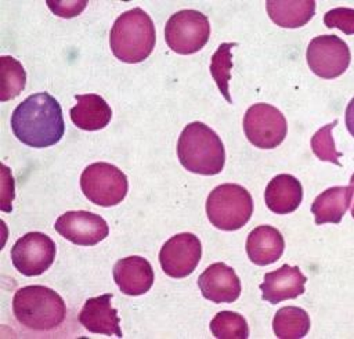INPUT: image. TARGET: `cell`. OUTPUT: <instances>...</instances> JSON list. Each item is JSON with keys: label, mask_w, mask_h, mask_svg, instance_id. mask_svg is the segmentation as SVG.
<instances>
[{"label": "cell", "mask_w": 354, "mask_h": 339, "mask_svg": "<svg viewBox=\"0 0 354 339\" xmlns=\"http://www.w3.org/2000/svg\"><path fill=\"white\" fill-rule=\"evenodd\" d=\"M1 199H0V208L3 212H11L12 210V199H14V178L10 172V169L6 165H1Z\"/></svg>", "instance_id": "cell-28"}, {"label": "cell", "mask_w": 354, "mask_h": 339, "mask_svg": "<svg viewBox=\"0 0 354 339\" xmlns=\"http://www.w3.org/2000/svg\"><path fill=\"white\" fill-rule=\"evenodd\" d=\"M26 84V72L22 64L11 55L0 57V100L8 101L22 93Z\"/></svg>", "instance_id": "cell-23"}, {"label": "cell", "mask_w": 354, "mask_h": 339, "mask_svg": "<svg viewBox=\"0 0 354 339\" xmlns=\"http://www.w3.org/2000/svg\"><path fill=\"white\" fill-rule=\"evenodd\" d=\"M201 256L199 238L192 232H181L163 244L159 252V263L169 277L184 278L196 268Z\"/></svg>", "instance_id": "cell-11"}, {"label": "cell", "mask_w": 354, "mask_h": 339, "mask_svg": "<svg viewBox=\"0 0 354 339\" xmlns=\"http://www.w3.org/2000/svg\"><path fill=\"white\" fill-rule=\"evenodd\" d=\"M243 131L254 147L272 149L285 140L288 123L277 107L259 102L248 108L243 116Z\"/></svg>", "instance_id": "cell-8"}, {"label": "cell", "mask_w": 354, "mask_h": 339, "mask_svg": "<svg viewBox=\"0 0 354 339\" xmlns=\"http://www.w3.org/2000/svg\"><path fill=\"white\" fill-rule=\"evenodd\" d=\"M272 329L279 339H300L310 329V317L306 310L296 306L279 309L272 320Z\"/></svg>", "instance_id": "cell-22"}, {"label": "cell", "mask_w": 354, "mask_h": 339, "mask_svg": "<svg viewBox=\"0 0 354 339\" xmlns=\"http://www.w3.org/2000/svg\"><path fill=\"white\" fill-rule=\"evenodd\" d=\"M326 28H337L346 35H354V10L347 7H337L329 10L324 15Z\"/></svg>", "instance_id": "cell-27"}, {"label": "cell", "mask_w": 354, "mask_h": 339, "mask_svg": "<svg viewBox=\"0 0 354 339\" xmlns=\"http://www.w3.org/2000/svg\"><path fill=\"white\" fill-rule=\"evenodd\" d=\"M353 198V188L348 187H332L321 192L311 205L315 224L340 223L347 212Z\"/></svg>", "instance_id": "cell-20"}, {"label": "cell", "mask_w": 354, "mask_h": 339, "mask_svg": "<svg viewBox=\"0 0 354 339\" xmlns=\"http://www.w3.org/2000/svg\"><path fill=\"white\" fill-rule=\"evenodd\" d=\"M155 25L140 7L120 14L109 33V46L113 55L127 64L147 59L155 47Z\"/></svg>", "instance_id": "cell-3"}, {"label": "cell", "mask_w": 354, "mask_h": 339, "mask_svg": "<svg viewBox=\"0 0 354 339\" xmlns=\"http://www.w3.org/2000/svg\"><path fill=\"white\" fill-rule=\"evenodd\" d=\"M113 280L124 295L140 296L148 292L153 284L151 263L141 256H127L113 266Z\"/></svg>", "instance_id": "cell-16"}, {"label": "cell", "mask_w": 354, "mask_h": 339, "mask_svg": "<svg viewBox=\"0 0 354 339\" xmlns=\"http://www.w3.org/2000/svg\"><path fill=\"white\" fill-rule=\"evenodd\" d=\"M350 185H351V188H353V194H354V173L351 174V177H350ZM351 216L354 217V202H353V206H351Z\"/></svg>", "instance_id": "cell-31"}, {"label": "cell", "mask_w": 354, "mask_h": 339, "mask_svg": "<svg viewBox=\"0 0 354 339\" xmlns=\"http://www.w3.org/2000/svg\"><path fill=\"white\" fill-rule=\"evenodd\" d=\"M253 213V199L239 184L217 185L206 199L209 221L218 230L235 231L243 227Z\"/></svg>", "instance_id": "cell-5"}, {"label": "cell", "mask_w": 354, "mask_h": 339, "mask_svg": "<svg viewBox=\"0 0 354 339\" xmlns=\"http://www.w3.org/2000/svg\"><path fill=\"white\" fill-rule=\"evenodd\" d=\"M236 43H223L217 47L214 54L212 55L210 61V73L214 79L220 93L224 95V98L231 104V95H230V77H231V68H232V54L231 50L235 47Z\"/></svg>", "instance_id": "cell-25"}, {"label": "cell", "mask_w": 354, "mask_h": 339, "mask_svg": "<svg viewBox=\"0 0 354 339\" xmlns=\"http://www.w3.org/2000/svg\"><path fill=\"white\" fill-rule=\"evenodd\" d=\"M264 199L267 208L277 214L295 212L303 199V187L292 174L275 176L266 188Z\"/></svg>", "instance_id": "cell-19"}, {"label": "cell", "mask_w": 354, "mask_h": 339, "mask_svg": "<svg viewBox=\"0 0 354 339\" xmlns=\"http://www.w3.org/2000/svg\"><path fill=\"white\" fill-rule=\"evenodd\" d=\"M210 37V22L196 10H181L173 14L165 26V40L170 50L188 55L205 47Z\"/></svg>", "instance_id": "cell-7"}, {"label": "cell", "mask_w": 354, "mask_h": 339, "mask_svg": "<svg viewBox=\"0 0 354 339\" xmlns=\"http://www.w3.org/2000/svg\"><path fill=\"white\" fill-rule=\"evenodd\" d=\"M337 125V120H333L332 123H328L318 129L315 134L311 137V149L314 155L325 162H332L337 166H340L339 158L343 155L339 152L335 147V141L332 137V129Z\"/></svg>", "instance_id": "cell-26"}, {"label": "cell", "mask_w": 354, "mask_h": 339, "mask_svg": "<svg viewBox=\"0 0 354 339\" xmlns=\"http://www.w3.org/2000/svg\"><path fill=\"white\" fill-rule=\"evenodd\" d=\"M76 105L71 108V120L77 129L95 131L104 129L112 118V109L98 94H76Z\"/></svg>", "instance_id": "cell-17"}, {"label": "cell", "mask_w": 354, "mask_h": 339, "mask_svg": "<svg viewBox=\"0 0 354 339\" xmlns=\"http://www.w3.org/2000/svg\"><path fill=\"white\" fill-rule=\"evenodd\" d=\"M285 249L282 234L272 226L253 228L246 239V253L252 263L267 266L277 262Z\"/></svg>", "instance_id": "cell-18"}, {"label": "cell", "mask_w": 354, "mask_h": 339, "mask_svg": "<svg viewBox=\"0 0 354 339\" xmlns=\"http://www.w3.org/2000/svg\"><path fill=\"white\" fill-rule=\"evenodd\" d=\"M346 126L348 133L354 137V97L351 98L346 108Z\"/></svg>", "instance_id": "cell-30"}, {"label": "cell", "mask_w": 354, "mask_h": 339, "mask_svg": "<svg viewBox=\"0 0 354 339\" xmlns=\"http://www.w3.org/2000/svg\"><path fill=\"white\" fill-rule=\"evenodd\" d=\"M310 69L322 79L339 77L350 65V48L336 35H321L314 37L306 53Z\"/></svg>", "instance_id": "cell-9"}, {"label": "cell", "mask_w": 354, "mask_h": 339, "mask_svg": "<svg viewBox=\"0 0 354 339\" xmlns=\"http://www.w3.org/2000/svg\"><path fill=\"white\" fill-rule=\"evenodd\" d=\"M55 244L44 232L33 231L22 235L11 248L14 267L26 277L43 274L55 259Z\"/></svg>", "instance_id": "cell-10"}, {"label": "cell", "mask_w": 354, "mask_h": 339, "mask_svg": "<svg viewBox=\"0 0 354 339\" xmlns=\"http://www.w3.org/2000/svg\"><path fill=\"white\" fill-rule=\"evenodd\" d=\"M54 228L65 239L82 246L97 245L109 234L106 221L100 214L87 210H71L61 214Z\"/></svg>", "instance_id": "cell-12"}, {"label": "cell", "mask_w": 354, "mask_h": 339, "mask_svg": "<svg viewBox=\"0 0 354 339\" xmlns=\"http://www.w3.org/2000/svg\"><path fill=\"white\" fill-rule=\"evenodd\" d=\"M205 299L214 303H232L241 295V281L235 270L225 263L210 264L198 278Z\"/></svg>", "instance_id": "cell-13"}, {"label": "cell", "mask_w": 354, "mask_h": 339, "mask_svg": "<svg viewBox=\"0 0 354 339\" xmlns=\"http://www.w3.org/2000/svg\"><path fill=\"white\" fill-rule=\"evenodd\" d=\"M180 163L191 173L213 176L223 170L225 151L218 134L202 122L188 123L177 141Z\"/></svg>", "instance_id": "cell-2"}, {"label": "cell", "mask_w": 354, "mask_h": 339, "mask_svg": "<svg viewBox=\"0 0 354 339\" xmlns=\"http://www.w3.org/2000/svg\"><path fill=\"white\" fill-rule=\"evenodd\" d=\"M268 17L282 28H300L315 14L314 0H268L266 3Z\"/></svg>", "instance_id": "cell-21"}, {"label": "cell", "mask_w": 354, "mask_h": 339, "mask_svg": "<svg viewBox=\"0 0 354 339\" xmlns=\"http://www.w3.org/2000/svg\"><path fill=\"white\" fill-rule=\"evenodd\" d=\"M11 130L22 144L33 148L57 144L65 131L59 102L46 91L30 94L15 107Z\"/></svg>", "instance_id": "cell-1"}, {"label": "cell", "mask_w": 354, "mask_h": 339, "mask_svg": "<svg viewBox=\"0 0 354 339\" xmlns=\"http://www.w3.org/2000/svg\"><path fill=\"white\" fill-rule=\"evenodd\" d=\"M210 331L218 339H246L249 327L246 320L235 311H218L210 321Z\"/></svg>", "instance_id": "cell-24"}, {"label": "cell", "mask_w": 354, "mask_h": 339, "mask_svg": "<svg viewBox=\"0 0 354 339\" xmlns=\"http://www.w3.org/2000/svg\"><path fill=\"white\" fill-rule=\"evenodd\" d=\"M47 6L51 8V11L55 15H59L62 18H72L75 15H79L84 7L87 6V1L84 0H66V1H47Z\"/></svg>", "instance_id": "cell-29"}, {"label": "cell", "mask_w": 354, "mask_h": 339, "mask_svg": "<svg viewBox=\"0 0 354 339\" xmlns=\"http://www.w3.org/2000/svg\"><path fill=\"white\" fill-rule=\"evenodd\" d=\"M80 188L84 196L98 206L120 203L129 190L126 174L115 165L95 162L88 165L80 176Z\"/></svg>", "instance_id": "cell-6"}, {"label": "cell", "mask_w": 354, "mask_h": 339, "mask_svg": "<svg viewBox=\"0 0 354 339\" xmlns=\"http://www.w3.org/2000/svg\"><path fill=\"white\" fill-rule=\"evenodd\" d=\"M306 275L300 271L297 266L283 264L279 268L266 273L264 281L260 284L263 300L277 304L279 302L295 299L304 293Z\"/></svg>", "instance_id": "cell-14"}, {"label": "cell", "mask_w": 354, "mask_h": 339, "mask_svg": "<svg viewBox=\"0 0 354 339\" xmlns=\"http://www.w3.org/2000/svg\"><path fill=\"white\" fill-rule=\"evenodd\" d=\"M12 313L15 320L28 329L51 331L64 322L66 304L51 288L28 285L15 292Z\"/></svg>", "instance_id": "cell-4"}, {"label": "cell", "mask_w": 354, "mask_h": 339, "mask_svg": "<svg viewBox=\"0 0 354 339\" xmlns=\"http://www.w3.org/2000/svg\"><path fill=\"white\" fill-rule=\"evenodd\" d=\"M112 297V293H104L84 302L77 320L88 332L122 338L118 310L111 306Z\"/></svg>", "instance_id": "cell-15"}]
</instances>
